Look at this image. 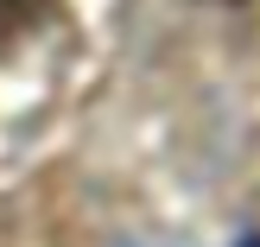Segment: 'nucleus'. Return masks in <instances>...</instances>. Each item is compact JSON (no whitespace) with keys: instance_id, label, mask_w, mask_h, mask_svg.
<instances>
[{"instance_id":"f03ea898","label":"nucleus","mask_w":260,"mask_h":247,"mask_svg":"<svg viewBox=\"0 0 260 247\" xmlns=\"http://www.w3.org/2000/svg\"><path fill=\"white\" fill-rule=\"evenodd\" d=\"M241 247H260V235H254V241H241Z\"/></svg>"},{"instance_id":"f257e3e1","label":"nucleus","mask_w":260,"mask_h":247,"mask_svg":"<svg viewBox=\"0 0 260 247\" xmlns=\"http://www.w3.org/2000/svg\"><path fill=\"white\" fill-rule=\"evenodd\" d=\"M51 7H57V0H0V57H7L19 38H32L38 25L51 19Z\"/></svg>"}]
</instances>
